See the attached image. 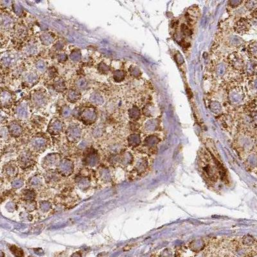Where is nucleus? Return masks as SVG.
<instances>
[{"instance_id":"1","label":"nucleus","mask_w":257,"mask_h":257,"mask_svg":"<svg viewBox=\"0 0 257 257\" xmlns=\"http://www.w3.org/2000/svg\"><path fill=\"white\" fill-rule=\"evenodd\" d=\"M30 99L34 107L38 110L46 107L49 100L46 91L42 88L34 89L31 92Z\"/></svg>"},{"instance_id":"2","label":"nucleus","mask_w":257,"mask_h":257,"mask_svg":"<svg viewBox=\"0 0 257 257\" xmlns=\"http://www.w3.org/2000/svg\"><path fill=\"white\" fill-rule=\"evenodd\" d=\"M48 138L42 134H36L30 139L29 145V149L33 153H40L44 152L48 147Z\"/></svg>"},{"instance_id":"3","label":"nucleus","mask_w":257,"mask_h":257,"mask_svg":"<svg viewBox=\"0 0 257 257\" xmlns=\"http://www.w3.org/2000/svg\"><path fill=\"white\" fill-rule=\"evenodd\" d=\"M18 165L23 169H28L34 165L35 157L30 149H24L18 158Z\"/></svg>"},{"instance_id":"4","label":"nucleus","mask_w":257,"mask_h":257,"mask_svg":"<svg viewBox=\"0 0 257 257\" xmlns=\"http://www.w3.org/2000/svg\"><path fill=\"white\" fill-rule=\"evenodd\" d=\"M13 114L18 120L23 121L29 120L30 116L29 103L25 100L18 103L13 109Z\"/></svg>"},{"instance_id":"5","label":"nucleus","mask_w":257,"mask_h":257,"mask_svg":"<svg viewBox=\"0 0 257 257\" xmlns=\"http://www.w3.org/2000/svg\"><path fill=\"white\" fill-rule=\"evenodd\" d=\"M66 134L67 140L71 143H75L78 142L82 137L83 130L78 124H72L67 127Z\"/></svg>"},{"instance_id":"6","label":"nucleus","mask_w":257,"mask_h":257,"mask_svg":"<svg viewBox=\"0 0 257 257\" xmlns=\"http://www.w3.org/2000/svg\"><path fill=\"white\" fill-rule=\"evenodd\" d=\"M80 118L83 123L85 125L93 124L98 118L97 111L93 107H86L81 113Z\"/></svg>"},{"instance_id":"7","label":"nucleus","mask_w":257,"mask_h":257,"mask_svg":"<svg viewBox=\"0 0 257 257\" xmlns=\"http://www.w3.org/2000/svg\"><path fill=\"white\" fill-rule=\"evenodd\" d=\"M61 161V156L57 153H51L46 156L42 161L43 167L47 170H52L54 168H57Z\"/></svg>"},{"instance_id":"8","label":"nucleus","mask_w":257,"mask_h":257,"mask_svg":"<svg viewBox=\"0 0 257 257\" xmlns=\"http://www.w3.org/2000/svg\"><path fill=\"white\" fill-rule=\"evenodd\" d=\"M64 124L63 121L57 118H52L48 125V132L53 136H58L64 131Z\"/></svg>"},{"instance_id":"9","label":"nucleus","mask_w":257,"mask_h":257,"mask_svg":"<svg viewBox=\"0 0 257 257\" xmlns=\"http://www.w3.org/2000/svg\"><path fill=\"white\" fill-rule=\"evenodd\" d=\"M74 170V165L73 161L68 159H61L57 166V171L62 176L67 177L71 175Z\"/></svg>"},{"instance_id":"10","label":"nucleus","mask_w":257,"mask_h":257,"mask_svg":"<svg viewBox=\"0 0 257 257\" xmlns=\"http://www.w3.org/2000/svg\"><path fill=\"white\" fill-rule=\"evenodd\" d=\"M99 162L100 157L98 152L94 148H90L84 158V165L89 168H93L99 165Z\"/></svg>"},{"instance_id":"11","label":"nucleus","mask_w":257,"mask_h":257,"mask_svg":"<svg viewBox=\"0 0 257 257\" xmlns=\"http://www.w3.org/2000/svg\"><path fill=\"white\" fill-rule=\"evenodd\" d=\"M18 167L16 161H11L6 163L3 168V174L8 179H14L18 174Z\"/></svg>"},{"instance_id":"12","label":"nucleus","mask_w":257,"mask_h":257,"mask_svg":"<svg viewBox=\"0 0 257 257\" xmlns=\"http://www.w3.org/2000/svg\"><path fill=\"white\" fill-rule=\"evenodd\" d=\"M13 101V96L12 92L6 89H2L1 91V105L3 108H9Z\"/></svg>"},{"instance_id":"13","label":"nucleus","mask_w":257,"mask_h":257,"mask_svg":"<svg viewBox=\"0 0 257 257\" xmlns=\"http://www.w3.org/2000/svg\"><path fill=\"white\" fill-rule=\"evenodd\" d=\"M7 128L10 135L13 138H18L21 137L23 132L22 126L16 121H11L8 124Z\"/></svg>"},{"instance_id":"14","label":"nucleus","mask_w":257,"mask_h":257,"mask_svg":"<svg viewBox=\"0 0 257 257\" xmlns=\"http://www.w3.org/2000/svg\"><path fill=\"white\" fill-rule=\"evenodd\" d=\"M97 175L99 179L104 183H107L111 181V175L109 169L105 167L100 166L98 168Z\"/></svg>"},{"instance_id":"15","label":"nucleus","mask_w":257,"mask_h":257,"mask_svg":"<svg viewBox=\"0 0 257 257\" xmlns=\"http://www.w3.org/2000/svg\"><path fill=\"white\" fill-rule=\"evenodd\" d=\"M24 80L27 86L29 87H33L39 82V77L35 72H30L26 73L24 77Z\"/></svg>"},{"instance_id":"16","label":"nucleus","mask_w":257,"mask_h":257,"mask_svg":"<svg viewBox=\"0 0 257 257\" xmlns=\"http://www.w3.org/2000/svg\"><path fill=\"white\" fill-rule=\"evenodd\" d=\"M75 183L78 188L83 191L88 190L91 186V179L89 177L84 176V175L78 176L75 179Z\"/></svg>"},{"instance_id":"17","label":"nucleus","mask_w":257,"mask_h":257,"mask_svg":"<svg viewBox=\"0 0 257 257\" xmlns=\"http://www.w3.org/2000/svg\"><path fill=\"white\" fill-rule=\"evenodd\" d=\"M23 53L26 56H34L38 53L39 48L36 43L29 42L27 43L23 48Z\"/></svg>"},{"instance_id":"18","label":"nucleus","mask_w":257,"mask_h":257,"mask_svg":"<svg viewBox=\"0 0 257 257\" xmlns=\"http://www.w3.org/2000/svg\"><path fill=\"white\" fill-rule=\"evenodd\" d=\"M28 185L33 190L39 189L43 186V178L39 175H35L29 179Z\"/></svg>"},{"instance_id":"19","label":"nucleus","mask_w":257,"mask_h":257,"mask_svg":"<svg viewBox=\"0 0 257 257\" xmlns=\"http://www.w3.org/2000/svg\"><path fill=\"white\" fill-rule=\"evenodd\" d=\"M13 21L12 17L7 13H2L1 16V26L2 29L7 30L12 28Z\"/></svg>"},{"instance_id":"20","label":"nucleus","mask_w":257,"mask_h":257,"mask_svg":"<svg viewBox=\"0 0 257 257\" xmlns=\"http://www.w3.org/2000/svg\"><path fill=\"white\" fill-rule=\"evenodd\" d=\"M15 61V57L12 53L8 52H5L2 56L1 62L2 66L5 67H8L11 66Z\"/></svg>"},{"instance_id":"21","label":"nucleus","mask_w":257,"mask_h":257,"mask_svg":"<svg viewBox=\"0 0 257 257\" xmlns=\"http://www.w3.org/2000/svg\"><path fill=\"white\" fill-rule=\"evenodd\" d=\"M36 193L32 188L24 189L21 192V199L24 202H29L35 201Z\"/></svg>"},{"instance_id":"22","label":"nucleus","mask_w":257,"mask_h":257,"mask_svg":"<svg viewBox=\"0 0 257 257\" xmlns=\"http://www.w3.org/2000/svg\"><path fill=\"white\" fill-rule=\"evenodd\" d=\"M41 43L45 46H49L54 41L53 35L49 32H44L39 36Z\"/></svg>"},{"instance_id":"23","label":"nucleus","mask_w":257,"mask_h":257,"mask_svg":"<svg viewBox=\"0 0 257 257\" xmlns=\"http://www.w3.org/2000/svg\"><path fill=\"white\" fill-rule=\"evenodd\" d=\"M89 100L93 104L95 105H102L104 103V97L101 93L97 91H94L91 94Z\"/></svg>"},{"instance_id":"24","label":"nucleus","mask_w":257,"mask_h":257,"mask_svg":"<svg viewBox=\"0 0 257 257\" xmlns=\"http://www.w3.org/2000/svg\"><path fill=\"white\" fill-rule=\"evenodd\" d=\"M81 94L79 91L75 89H70L66 94V99L69 102L75 104L80 100Z\"/></svg>"},{"instance_id":"25","label":"nucleus","mask_w":257,"mask_h":257,"mask_svg":"<svg viewBox=\"0 0 257 257\" xmlns=\"http://www.w3.org/2000/svg\"><path fill=\"white\" fill-rule=\"evenodd\" d=\"M132 156L130 153L126 152L120 156V163L121 165L128 166L132 162Z\"/></svg>"},{"instance_id":"26","label":"nucleus","mask_w":257,"mask_h":257,"mask_svg":"<svg viewBox=\"0 0 257 257\" xmlns=\"http://www.w3.org/2000/svg\"><path fill=\"white\" fill-rule=\"evenodd\" d=\"M75 86L78 90L84 91L88 88L89 83L86 78L84 77H80L76 80Z\"/></svg>"},{"instance_id":"27","label":"nucleus","mask_w":257,"mask_h":257,"mask_svg":"<svg viewBox=\"0 0 257 257\" xmlns=\"http://www.w3.org/2000/svg\"><path fill=\"white\" fill-rule=\"evenodd\" d=\"M127 141L130 146L132 147H137L140 144L141 138H140V135L137 134H131L130 136L128 137Z\"/></svg>"},{"instance_id":"28","label":"nucleus","mask_w":257,"mask_h":257,"mask_svg":"<svg viewBox=\"0 0 257 257\" xmlns=\"http://www.w3.org/2000/svg\"><path fill=\"white\" fill-rule=\"evenodd\" d=\"M59 113H60L61 118H64V119L70 118L73 115V112L71 110L70 107L67 105H64L62 106V107L60 110Z\"/></svg>"},{"instance_id":"29","label":"nucleus","mask_w":257,"mask_h":257,"mask_svg":"<svg viewBox=\"0 0 257 257\" xmlns=\"http://www.w3.org/2000/svg\"><path fill=\"white\" fill-rule=\"evenodd\" d=\"M35 67L40 73H43L48 70V63L44 59H38L35 62Z\"/></svg>"},{"instance_id":"30","label":"nucleus","mask_w":257,"mask_h":257,"mask_svg":"<svg viewBox=\"0 0 257 257\" xmlns=\"http://www.w3.org/2000/svg\"><path fill=\"white\" fill-rule=\"evenodd\" d=\"M66 83L62 78L57 79L53 83V88L59 93L63 92L66 89Z\"/></svg>"},{"instance_id":"31","label":"nucleus","mask_w":257,"mask_h":257,"mask_svg":"<svg viewBox=\"0 0 257 257\" xmlns=\"http://www.w3.org/2000/svg\"><path fill=\"white\" fill-rule=\"evenodd\" d=\"M31 119L33 125L37 128L41 129L43 128L44 126H45V118L42 117H40L39 116H34L32 118H31Z\"/></svg>"},{"instance_id":"32","label":"nucleus","mask_w":257,"mask_h":257,"mask_svg":"<svg viewBox=\"0 0 257 257\" xmlns=\"http://www.w3.org/2000/svg\"><path fill=\"white\" fill-rule=\"evenodd\" d=\"M140 111L139 108L137 106L132 107L131 109L129 110V118L134 121H137L140 118Z\"/></svg>"},{"instance_id":"33","label":"nucleus","mask_w":257,"mask_h":257,"mask_svg":"<svg viewBox=\"0 0 257 257\" xmlns=\"http://www.w3.org/2000/svg\"><path fill=\"white\" fill-rule=\"evenodd\" d=\"M125 77H126L125 72L121 70H115L113 73V78L115 82L117 83L122 82L125 78Z\"/></svg>"},{"instance_id":"34","label":"nucleus","mask_w":257,"mask_h":257,"mask_svg":"<svg viewBox=\"0 0 257 257\" xmlns=\"http://www.w3.org/2000/svg\"><path fill=\"white\" fill-rule=\"evenodd\" d=\"M230 100L235 104H237V103L238 104L240 102L242 101V95L237 89H235L231 92Z\"/></svg>"},{"instance_id":"35","label":"nucleus","mask_w":257,"mask_h":257,"mask_svg":"<svg viewBox=\"0 0 257 257\" xmlns=\"http://www.w3.org/2000/svg\"><path fill=\"white\" fill-rule=\"evenodd\" d=\"M231 63L235 68L240 69V67L242 66V60L237 54H233L231 57Z\"/></svg>"},{"instance_id":"36","label":"nucleus","mask_w":257,"mask_h":257,"mask_svg":"<svg viewBox=\"0 0 257 257\" xmlns=\"http://www.w3.org/2000/svg\"><path fill=\"white\" fill-rule=\"evenodd\" d=\"M9 249L10 252L16 257H24V254L23 249L15 245H10L9 246Z\"/></svg>"},{"instance_id":"37","label":"nucleus","mask_w":257,"mask_h":257,"mask_svg":"<svg viewBox=\"0 0 257 257\" xmlns=\"http://www.w3.org/2000/svg\"><path fill=\"white\" fill-rule=\"evenodd\" d=\"M70 58L72 61L74 62H78L82 59V54L79 50L75 49L73 50L70 55Z\"/></svg>"},{"instance_id":"38","label":"nucleus","mask_w":257,"mask_h":257,"mask_svg":"<svg viewBox=\"0 0 257 257\" xmlns=\"http://www.w3.org/2000/svg\"><path fill=\"white\" fill-rule=\"evenodd\" d=\"M27 30L23 26H18L15 30V36L19 39H23L26 36Z\"/></svg>"},{"instance_id":"39","label":"nucleus","mask_w":257,"mask_h":257,"mask_svg":"<svg viewBox=\"0 0 257 257\" xmlns=\"http://www.w3.org/2000/svg\"><path fill=\"white\" fill-rule=\"evenodd\" d=\"M147 166V163L146 161H145L144 159H140L137 162L136 166H135V169H136V170L138 172L142 173L144 172Z\"/></svg>"},{"instance_id":"40","label":"nucleus","mask_w":257,"mask_h":257,"mask_svg":"<svg viewBox=\"0 0 257 257\" xmlns=\"http://www.w3.org/2000/svg\"><path fill=\"white\" fill-rule=\"evenodd\" d=\"M255 239L253 237L250 235H246L244 237L242 240L243 244L246 246V247H251L253 246L255 244Z\"/></svg>"},{"instance_id":"41","label":"nucleus","mask_w":257,"mask_h":257,"mask_svg":"<svg viewBox=\"0 0 257 257\" xmlns=\"http://www.w3.org/2000/svg\"><path fill=\"white\" fill-rule=\"evenodd\" d=\"M104 134V127L101 125L97 126L94 127L92 131V134L94 138H100Z\"/></svg>"},{"instance_id":"42","label":"nucleus","mask_w":257,"mask_h":257,"mask_svg":"<svg viewBox=\"0 0 257 257\" xmlns=\"http://www.w3.org/2000/svg\"><path fill=\"white\" fill-rule=\"evenodd\" d=\"M39 206H40V210H41L43 212H48L52 208V205H51V202L47 201H44L40 202Z\"/></svg>"},{"instance_id":"43","label":"nucleus","mask_w":257,"mask_h":257,"mask_svg":"<svg viewBox=\"0 0 257 257\" xmlns=\"http://www.w3.org/2000/svg\"><path fill=\"white\" fill-rule=\"evenodd\" d=\"M157 140H158L155 136H149L148 137L145 141V145L147 147H151L158 142Z\"/></svg>"},{"instance_id":"44","label":"nucleus","mask_w":257,"mask_h":257,"mask_svg":"<svg viewBox=\"0 0 257 257\" xmlns=\"http://www.w3.org/2000/svg\"><path fill=\"white\" fill-rule=\"evenodd\" d=\"M11 185L12 186L13 188H19L21 187H22L24 185V181L22 178H16L14 179H13Z\"/></svg>"},{"instance_id":"45","label":"nucleus","mask_w":257,"mask_h":257,"mask_svg":"<svg viewBox=\"0 0 257 257\" xmlns=\"http://www.w3.org/2000/svg\"><path fill=\"white\" fill-rule=\"evenodd\" d=\"M24 208L26 211H32L37 208V203L35 201H29V202H24Z\"/></svg>"},{"instance_id":"46","label":"nucleus","mask_w":257,"mask_h":257,"mask_svg":"<svg viewBox=\"0 0 257 257\" xmlns=\"http://www.w3.org/2000/svg\"><path fill=\"white\" fill-rule=\"evenodd\" d=\"M248 162L249 163V166L254 168L257 166V156L256 154H251L248 159Z\"/></svg>"},{"instance_id":"47","label":"nucleus","mask_w":257,"mask_h":257,"mask_svg":"<svg viewBox=\"0 0 257 257\" xmlns=\"http://www.w3.org/2000/svg\"><path fill=\"white\" fill-rule=\"evenodd\" d=\"M98 70L100 73H104V74L107 73L108 72L110 71V66H107L106 64H105L104 62H101V63L99 64V65L98 66Z\"/></svg>"},{"instance_id":"48","label":"nucleus","mask_w":257,"mask_h":257,"mask_svg":"<svg viewBox=\"0 0 257 257\" xmlns=\"http://www.w3.org/2000/svg\"><path fill=\"white\" fill-rule=\"evenodd\" d=\"M10 135V133L8 132V128L6 127L3 126L2 127V130H1V136H2V138L3 140L6 141L8 139V137Z\"/></svg>"},{"instance_id":"49","label":"nucleus","mask_w":257,"mask_h":257,"mask_svg":"<svg viewBox=\"0 0 257 257\" xmlns=\"http://www.w3.org/2000/svg\"><path fill=\"white\" fill-rule=\"evenodd\" d=\"M248 254V249L246 248H242L237 249L236 251L237 257H245Z\"/></svg>"},{"instance_id":"50","label":"nucleus","mask_w":257,"mask_h":257,"mask_svg":"<svg viewBox=\"0 0 257 257\" xmlns=\"http://www.w3.org/2000/svg\"><path fill=\"white\" fill-rule=\"evenodd\" d=\"M131 75L134 77H138L140 76V70L138 68V67L137 66H132L131 67L130 69L129 70Z\"/></svg>"},{"instance_id":"51","label":"nucleus","mask_w":257,"mask_h":257,"mask_svg":"<svg viewBox=\"0 0 257 257\" xmlns=\"http://www.w3.org/2000/svg\"><path fill=\"white\" fill-rule=\"evenodd\" d=\"M67 59V56L65 53L63 52H61L59 53L57 57V60L60 63H62V62H65Z\"/></svg>"},{"instance_id":"52","label":"nucleus","mask_w":257,"mask_h":257,"mask_svg":"<svg viewBox=\"0 0 257 257\" xmlns=\"http://www.w3.org/2000/svg\"><path fill=\"white\" fill-rule=\"evenodd\" d=\"M57 72L56 69L55 68V67H51L48 70V75L50 77V78H54L57 76Z\"/></svg>"},{"instance_id":"53","label":"nucleus","mask_w":257,"mask_h":257,"mask_svg":"<svg viewBox=\"0 0 257 257\" xmlns=\"http://www.w3.org/2000/svg\"><path fill=\"white\" fill-rule=\"evenodd\" d=\"M13 11H14V12L16 13L17 15H20L21 13H22V12H23V10H22V8L21 7V6L18 4V3H14L13 4Z\"/></svg>"},{"instance_id":"54","label":"nucleus","mask_w":257,"mask_h":257,"mask_svg":"<svg viewBox=\"0 0 257 257\" xmlns=\"http://www.w3.org/2000/svg\"><path fill=\"white\" fill-rule=\"evenodd\" d=\"M54 48L57 51H61L63 49V44L61 41H58L54 45Z\"/></svg>"},{"instance_id":"55","label":"nucleus","mask_w":257,"mask_h":257,"mask_svg":"<svg viewBox=\"0 0 257 257\" xmlns=\"http://www.w3.org/2000/svg\"><path fill=\"white\" fill-rule=\"evenodd\" d=\"M172 253H170V251H165V252H163L161 254V257H171Z\"/></svg>"},{"instance_id":"56","label":"nucleus","mask_w":257,"mask_h":257,"mask_svg":"<svg viewBox=\"0 0 257 257\" xmlns=\"http://www.w3.org/2000/svg\"><path fill=\"white\" fill-rule=\"evenodd\" d=\"M254 143H255V145L257 147V138L256 139V140H255V142H254Z\"/></svg>"},{"instance_id":"57","label":"nucleus","mask_w":257,"mask_h":257,"mask_svg":"<svg viewBox=\"0 0 257 257\" xmlns=\"http://www.w3.org/2000/svg\"><path fill=\"white\" fill-rule=\"evenodd\" d=\"M254 120H255V121H256V122L257 123V115L255 116V118H254Z\"/></svg>"},{"instance_id":"58","label":"nucleus","mask_w":257,"mask_h":257,"mask_svg":"<svg viewBox=\"0 0 257 257\" xmlns=\"http://www.w3.org/2000/svg\"><path fill=\"white\" fill-rule=\"evenodd\" d=\"M254 86H255V88H256V90H257V83H255Z\"/></svg>"},{"instance_id":"59","label":"nucleus","mask_w":257,"mask_h":257,"mask_svg":"<svg viewBox=\"0 0 257 257\" xmlns=\"http://www.w3.org/2000/svg\"><path fill=\"white\" fill-rule=\"evenodd\" d=\"M29 257H34V256H29Z\"/></svg>"}]
</instances>
